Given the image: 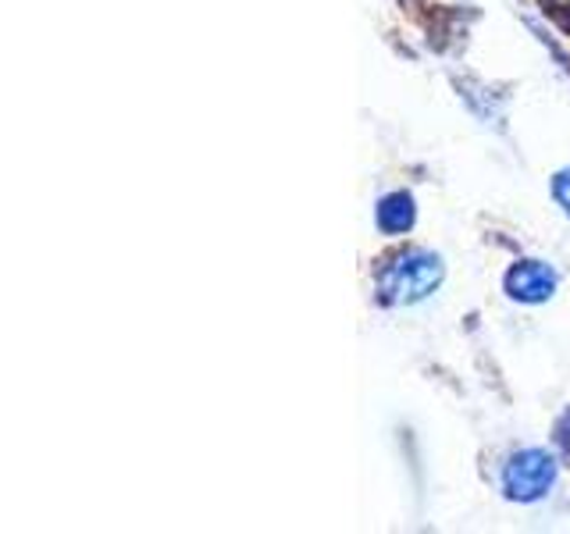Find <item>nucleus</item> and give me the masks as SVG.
<instances>
[{"instance_id":"nucleus-4","label":"nucleus","mask_w":570,"mask_h":534,"mask_svg":"<svg viewBox=\"0 0 570 534\" xmlns=\"http://www.w3.org/2000/svg\"><path fill=\"white\" fill-rule=\"evenodd\" d=\"M379 228L389 231V236H403V231L414 228V218H417V210H414V200H410L406 192H389L385 200L379 204Z\"/></svg>"},{"instance_id":"nucleus-2","label":"nucleus","mask_w":570,"mask_h":534,"mask_svg":"<svg viewBox=\"0 0 570 534\" xmlns=\"http://www.w3.org/2000/svg\"><path fill=\"white\" fill-rule=\"evenodd\" d=\"M557 485V459L546 449H521L513 453L503 471V492L513 503H534V498L549 495Z\"/></svg>"},{"instance_id":"nucleus-5","label":"nucleus","mask_w":570,"mask_h":534,"mask_svg":"<svg viewBox=\"0 0 570 534\" xmlns=\"http://www.w3.org/2000/svg\"><path fill=\"white\" fill-rule=\"evenodd\" d=\"M552 196H557V204L570 214V168H563L557 178H552Z\"/></svg>"},{"instance_id":"nucleus-1","label":"nucleus","mask_w":570,"mask_h":534,"mask_svg":"<svg viewBox=\"0 0 570 534\" xmlns=\"http://www.w3.org/2000/svg\"><path fill=\"white\" fill-rule=\"evenodd\" d=\"M442 260L428 249H406V254L392 257L379 275V293L392 307H410L432 296L442 281Z\"/></svg>"},{"instance_id":"nucleus-3","label":"nucleus","mask_w":570,"mask_h":534,"mask_svg":"<svg viewBox=\"0 0 570 534\" xmlns=\"http://www.w3.org/2000/svg\"><path fill=\"white\" fill-rule=\"evenodd\" d=\"M507 293L521 303H542L557 293V271L546 260H521L507 271Z\"/></svg>"}]
</instances>
